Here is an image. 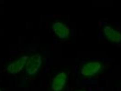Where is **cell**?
<instances>
[{
    "instance_id": "cell-1",
    "label": "cell",
    "mask_w": 121,
    "mask_h": 91,
    "mask_svg": "<svg viewBox=\"0 0 121 91\" xmlns=\"http://www.w3.org/2000/svg\"><path fill=\"white\" fill-rule=\"evenodd\" d=\"M42 63V56L39 54L28 58L26 65V73L30 76L35 75L39 71Z\"/></svg>"
},
{
    "instance_id": "cell-2",
    "label": "cell",
    "mask_w": 121,
    "mask_h": 91,
    "mask_svg": "<svg viewBox=\"0 0 121 91\" xmlns=\"http://www.w3.org/2000/svg\"><path fill=\"white\" fill-rule=\"evenodd\" d=\"M102 64L97 61H92L86 63L81 69V73L86 77H90L96 75L101 69Z\"/></svg>"
},
{
    "instance_id": "cell-3",
    "label": "cell",
    "mask_w": 121,
    "mask_h": 91,
    "mask_svg": "<svg viewBox=\"0 0 121 91\" xmlns=\"http://www.w3.org/2000/svg\"><path fill=\"white\" fill-rule=\"evenodd\" d=\"M28 56H24L9 64L6 68L7 72L11 74H16L20 72L26 65Z\"/></svg>"
},
{
    "instance_id": "cell-4",
    "label": "cell",
    "mask_w": 121,
    "mask_h": 91,
    "mask_svg": "<svg viewBox=\"0 0 121 91\" xmlns=\"http://www.w3.org/2000/svg\"><path fill=\"white\" fill-rule=\"evenodd\" d=\"M103 33L106 38L110 42L115 43H121V33L109 26L103 28Z\"/></svg>"
},
{
    "instance_id": "cell-5",
    "label": "cell",
    "mask_w": 121,
    "mask_h": 91,
    "mask_svg": "<svg viewBox=\"0 0 121 91\" xmlns=\"http://www.w3.org/2000/svg\"><path fill=\"white\" fill-rule=\"evenodd\" d=\"M67 74L64 72L57 74L53 79L52 89L53 91H61L64 87L67 82Z\"/></svg>"
},
{
    "instance_id": "cell-6",
    "label": "cell",
    "mask_w": 121,
    "mask_h": 91,
    "mask_svg": "<svg viewBox=\"0 0 121 91\" xmlns=\"http://www.w3.org/2000/svg\"><path fill=\"white\" fill-rule=\"evenodd\" d=\"M52 29L56 35L60 39L66 38L70 34L69 28L66 25L59 22L53 23Z\"/></svg>"
},
{
    "instance_id": "cell-7",
    "label": "cell",
    "mask_w": 121,
    "mask_h": 91,
    "mask_svg": "<svg viewBox=\"0 0 121 91\" xmlns=\"http://www.w3.org/2000/svg\"><path fill=\"white\" fill-rule=\"evenodd\" d=\"M84 91V90H80V91Z\"/></svg>"
},
{
    "instance_id": "cell-8",
    "label": "cell",
    "mask_w": 121,
    "mask_h": 91,
    "mask_svg": "<svg viewBox=\"0 0 121 91\" xmlns=\"http://www.w3.org/2000/svg\"><path fill=\"white\" fill-rule=\"evenodd\" d=\"M0 91H1V89H0Z\"/></svg>"
}]
</instances>
